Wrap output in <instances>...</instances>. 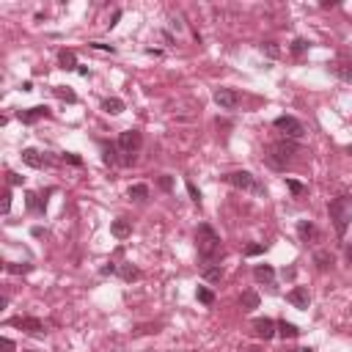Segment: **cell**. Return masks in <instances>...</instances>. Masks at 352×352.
I'll return each mask as SVG.
<instances>
[{
  "label": "cell",
  "instance_id": "1",
  "mask_svg": "<svg viewBox=\"0 0 352 352\" xmlns=\"http://www.w3.org/2000/svg\"><path fill=\"white\" fill-rule=\"evenodd\" d=\"M196 248H198V256H201V261H215L220 256L223 250V242L218 237V231H215L209 223H201V226L196 228Z\"/></svg>",
  "mask_w": 352,
  "mask_h": 352
},
{
  "label": "cell",
  "instance_id": "2",
  "mask_svg": "<svg viewBox=\"0 0 352 352\" xmlns=\"http://www.w3.org/2000/svg\"><path fill=\"white\" fill-rule=\"evenodd\" d=\"M327 215L333 220V228H336L338 237H344L349 228V220H352V198L349 196H338L327 204Z\"/></svg>",
  "mask_w": 352,
  "mask_h": 352
},
{
  "label": "cell",
  "instance_id": "3",
  "mask_svg": "<svg viewBox=\"0 0 352 352\" xmlns=\"http://www.w3.org/2000/svg\"><path fill=\"white\" fill-rule=\"evenodd\" d=\"M297 154V143L295 140H278V143H273L267 149V160H270V165L273 168H286L292 162V157Z\"/></svg>",
  "mask_w": 352,
  "mask_h": 352
},
{
  "label": "cell",
  "instance_id": "4",
  "mask_svg": "<svg viewBox=\"0 0 352 352\" xmlns=\"http://www.w3.org/2000/svg\"><path fill=\"white\" fill-rule=\"evenodd\" d=\"M140 143H143V135H140L138 130H124L119 135V151L124 157H121V162H124V165H130V162H135V151L140 149Z\"/></svg>",
  "mask_w": 352,
  "mask_h": 352
},
{
  "label": "cell",
  "instance_id": "5",
  "mask_svg": "<svg viewBox=\"0 0 352 352\" xmlns=\"http://www.w3.org/2000/svg\"><path fill=\"white\" fill-rule=\"evenodd\" d=\"M223 182H228L231 187H237V190H245V193H256V196H264V187L256 182V176L250 171H231L223 176Z\"/></svg>",
  "mask_w": 352,
  "mask_h": 352
},
{
  "label": "cell",
  "instance_id": "6",
  "mask_svg": "<svg viewBox=\"0 0 352 352\" xmlns=\"http://www.w3.org/2000/svg\"><path fill=\"white\" fill-rule=\"evenodd\" d=\"M273 124H275V130H281L289 140H300L303 135H306V127H303V121H297L295 116H278Z\"/></svg>",
  "mask_w": 352,
  "mask_h": 352
},
{
  "label": "cell",
  "instance_id": "7",
  "mask_svg": "<svg viewBox=\"0 0 352 352\" xmlns=\"http://www.w3.org/2000/svg\"><path fill=\"white\" fill-rule=\"evenodd\" d=\"M215 102L220 110H237L239 108V94L234 88H218L215 91Z\"/></svg>",
  "mask_w": 352,
  "mask_h": 352
},
{
  "label": "cell",
  "instance_id": "8",
  "mask_svg": "<svg viewBox=\"0 0 352 352\" xmlns=\"http://www.w3.org/2000/svg\"><path fill=\"white\" fill-rule=\"evenodd\" d=\"M253 333L264 341H270V338L278 333V322H273L270 316H259V319H253Z\"/></svg>",
  "mask_w": 352,
  "mask_h": 352
},
{
  "label": "cell",
  "instance_id": "9",
  "mask_svg": "<svg viewBox=\"0 0 352 352\" xmlns=\"http://www.w3.org/2000/svg\"><path fill=\"white\" fill-rule=\"evenodd\" d=\"M50 116V108L47 105H39V108H28V110H17V119L22 124H36L39 119H47Z\"/></svg>",
  "mask_w": 352,
  "mask_h": 352
},
{
  "label": "cell",
  "instance_id": "10",
  "mask_svg": "<svg viewBox=\"0 0 352 352\" xmlns=\"http://www.w3.org/2000/svg\"><path fill=\"white\" fill-rule=\"evenodd\" d=\"M11 325L14 327H22V330H28V333H44V322L42 319H36V316H17V319H11Z\"/></svg>",
  "mask_w": 352,
  "mask_h": 352
},
{
  "label": "cell",
  "instance_id": "11",
  "mask_svg": "<svg viewBox=\"0 0 352 352\" xmlns=\"http://www.w3.org/2000/svg\"><path fill=\"white\" fill-rule=\"evenodd\" d=\"M289 303L295 308H300V311H306L311 306V295H308V289L306 286H295V289L289 292Z\"/></svg>",
  "mask_w": 352,
  "mask_h": 352
},
{
  "label": "cell",
  "instance_id": "12",
  "mask_svg": "<svg viewBox=\"0 0 352 352\" xmlns=\"http://www.w3.org/2000/svg\"><path fill=\"white\" fill-rule=\"evenodd\" d=\"M110 234H113L116 239H127V237L132 234V223L124 220V218L113 220V223H110Z\"/></svg>",
  "mask_w": 352,
  "mask_h": 352
},
{
  "label": "cell",
  "instance_id": "13",
  "mask_svg": "<svg viewBox=\"0 0 352 352\" xmlns=\"http://www.w3.org/2000/svg\"><path fill=\"white\" fill-rule=\"evenodd\" d=\"M58 63H61V69H66V72H72V69H80L74 50H61V52H58Z\"/></svg>",
  "mask_w": 352,
  "mask_h": 352
},
{
  "label": "cell",
  "instance_id": "14",
  "mask_svg": "<svg viewBox=\"0 0 352 352\" xmlns=\"http://www.w3.org/2000/svg\"><path fill=\"white\" fill-rule=\"evenodd\" d=\"M25 207L31 209V212H42L47 209V198H42L39 193H25Z\"/></svg>",
  "mask_w": 352,
  "mask_h": 352
},
{
  "label": "cell",
  "instance_id": "15",
  "mask_svg": "<svg viewBox=\"0 0 352 352\" xmlns=\"http://www.w3.org/2000/svg\"><path fill=\"white\" fill-rule=\"evenodd\" d=\"M253 278L259 281V284H273V278H275V270L270 267V264H256V270H253Z\"/></svg>",
  "mask_w": 352,
  "mask_h": 352
},
{
  "label": "cell",
  "instance_id": "16",
  "mask_svg": "<svg viewBox=\"0 0 352 352\" xmlns=\"http://www.w3.org/2000/svg\"><path fill=\"white\" fill-rule=\"evenodd\" d=\"M102 110L110 116H119V113H124V102L119 97H108V99H102Z\"/></svg>",
  "mask_w": 352,
  "mask_h": 352
},
{
  "label": "cell",
  "instance_id": "17",
  "mask_svg": "<svg viewBox=\"0 0 352 352\" xmlns=\"http://www.w3.org/2000/svg\"><path fill=\"white\" fill-rule=\"evenodd\" d=\"M22 162L31 165V168H42L44 165V157L39 154L36 149H22Z\"/></svg>",
  "mask_w": 352,
  "mask_h": 352
},
{
  "label": "cell",
  "instance_id": "18",
  "mask_svg": "<svg viewBox=\"0 0 352 352\" xmlns=\"http://www.w3.org/2000/svg\"><path fill=\"white\" fill-rule=\"evenodd\" d=\"M278 336L281 338H297L300 336V327L292 325V322H286V319H281L278 322Z\"/></svg>",
  "mask_w": 352,
  "mask_h": 352
},
{
  "label": "cell",
  "instance_id": "19",
  "mask_svg": "<svg viewBox=\"0 0 352 352\" xmlns=\"http://www.w3.org/2000/svg\"><path fill=\"white\" fill-rule=\"evenodd\" d=\"M297 234H300L303 242H308L311 237H316V226L311 220H300V223H297Z\"/></svg>",
  "mask_w": 352,
  "mask_h": 352
},
{
  "label": "cell",
  "instance_id": "20",
  "mask_svg": "<svg viewBox=\"0 0 352 352\" xmlns=\"http://www.w3.org/2000/svg\"><path fill=\"white\" fill-rule=\"evenodd\" d=\"M116 154H121L119 146H113V143H105L102 146V160L108 162V165H116V162H119V157H116Z\"/></svg>",
  "mask_w": 352,
  "mask_h": 352
},
{
  "label": "cell",
  "instance_id": "21",
  "mask_svg": "<svg viewBox=\"0 0 352 352\" xmlns=\"http://www.w3.org/2000/svg\"><path fill=\"white\" fill-rule=\"evenodd\" d=\"M314 264H316L319 270L333 267V253H330V250H316V253H314Z\"/></svg>",
  "mask_w": 352,
  "mask_h": 352
},
{
  "label": "cell",
  "instance_id": "22",
  "mask_svg": "<svg viewBox=\"0 0 352 352\" xmlns=\"http://www.w3.org/2000/svg\"><path fill=\"white\" fill-rule=\"evenodd\" d=\"M239 306H242L245 311L259 308V295H256V292H242V297H239Z\"/></svg>",
  "mask_w": 352,
  "mask_h": 352
},
{
  "label": "cell",
  "instance_id": "23",
  "mask_svg": "<svg viewBox=\"0 0 352 352\" xmlns=\"http://www.w3.org/2000/svg\"><path fill=\"white\" fill-rule=\"evenodd\" d=\"M333 72H336V77H341L344 83H352V63L349 61L336 63V66H333Z\"/></svg>",
  "mask_w": 352,
  "mask_h": 352
},
{
  "label": "cell",
  "instance_id": "24",
  "mask_svg": "<svg viewBox=\"0 0 352 352\" xmlns=\"http://www.w3.org/2000/svg\"><path fill=\"white\" fill-rule=\"evenodd\" d=\"M130 198L132 201H146V198H149V185H132L130 187Z\"/></svg>",
  "mask_w": 352,
  "mask_h": 352
},
{
  "label": "cell",
  "instance_id": "25",
  "mask_svg": "<svg viewBox=\"0 0 352 352\" xmlns=\"http://www.w3.org/2000/svg\"><path fill=\"white\" fill-rule=\"evenodd\" d=\"M196 297H198V303H204V306H212V303H215V295L207 289V286H198Z\"/></svg>",
  "mask_w": 352,
  "mask_h": 352
},
{
  "label": "cell",
  "instance_id": "26",
  "mask_svg": "<svg viewBox=\"0 0 352 352\" xmlns=\"http://www.w3.org/2000/svg\"><path fill=\"white\" fill-rule=\"evenodd\" d=\"M52 91H55V97H58V99H63V102H77L74 91H69V88H63V85H55Z\"/></svg>",
  "mask_w": 352,
  "mask_h": 352
},
{
  "label": "cell",
  "instance_id": "27",
  "mask_svg": "<svg viewBox=\"0 0 352 352\" xmlns=\"http://www.w3.org/2000/svg\"><path fill=\"white\" fill-rule=\"evenodd\" d=\"M223 278V270L220 267H207L204 270V281H209V284H218Z\"/></svg>",
  "mask_w": 352,
  "mask_h": 352
},
{
  "label": "cell",
  "instance_id": "28",
  "mask_svg": "<svg viewBox=\"0 0 352 352\" xmlns=\"http://www.w3.org/2000/svg\"><path fill=\"white\" fill-rule=\"evenodd\" d=\"M119 273H121V278H124V281H138V278H140L138 267H132V264H124V267H121Z\"/></svg>",
  "mask_w": 352,
  "mask_h": 352
},
{
  "label": "cell",
  "instance_id": "29",
  "mask_svg": "<svg viewBox=\"0 0 352 352\" xmlns=\"http://www.w3.org/2000/svg\"><path fill=\"white\" fill-rule=\"evenodd\" d=\"M286 187H289L292 196H303V193H306V185H303V182H297V179H286Z\"/></svg>",
  "mask_w": 352,
  "mask_h": 352
},
{
  "label": "cell",
  "instance_id": "30",
  "mask_svg": "<svg viewBox=\"0 0 352 352\" xmlns=\"http://www.w3.org/2000/svg\"><path fill=\"white\" fill-rule=\"evenodd\" d=\"M308 47H311L308 39H295V42H292V52H295V55H303Z\"/></svg>",
  "mask_w": 352,
  "mask_h": 352
},
{
  "label": "cell",
  "instance_id": "31",
  "mask_svg": "<svg viewBox=\"0 0 352 352\" xmlns=\"http://www.w3.org/2000/svg\"><path fill=\"white\" fill-rule=\"evenodd\" d=\"M6 270H9V273H14V275H25V273H31L33 267H31V264H11L9 261V264H6Z\"/></svg>",
  "mask_w": 352,
  "mask_h": 352
},
{
  "label": "cell",
  "instance_id": "32",
  "mask_svg": "<svg viewBox=\"0 0 352 352\" xmlns=\"http://www.w3.org/2000/svg\"><path fill=\"white\" fill-rule=\"evenodd\" d=\"M187 193H190V198H193V201H196V204H201V190H198V187L193 185L190 179H187Z\"/></svg>",
  "mask_w": 352,
  "mask_h": 352
},
{
  "label": "cell",
  "instance_id": "33",
  "mask_svg": "<svg viewBox=\"0 0 352 352\" xmlns=\"http://www.w3.org/2000/svg\"><path fill=\"white\" fill-rule=\"evenodd\" d=\"M261 50L267 52L270 58H278V55H281V50H278V47H275L273 42H264V44H261Z\"/></svg>",
  "mask_w": 352,
  "mask_h": 352
},
{
  "label": "cell",
  "instance_id": "34",
  "mask_svg": "<svg viewBox=\"0 0 352 352\" xmlns=\"http://www.w3.org/2000/svg\"><path fill=\"white\" fill-rule=\"evenodd\" d=\"M88 47H94V50H102V52H116L113 44H102V42H91Z\"/></svg>",
  "mask_w": 352,
  "mask_h": 352
},
{
  "label": "cell",
  "instance_id": "35",
  "mask_svg": "<svg viewBox=\"0 0 352 352\" xmlns=\"http://www.w3.org/2000/svg\"><path fill=\"white\" fill-rule=\"evenodd\" d=\"M160 187H162L165 193H171V190H173V179H171V176H160Z\"/></svg>",
  "mask_w": 352,
  "mask_h": 352
},
{
  "label": "cell",
  "instance_id": "36",
  "mask_svg": "<svg viewBox=\"0 0 352 352\" xmlns=\"http://www.w3.org/2000/svg\"><path fill=\"white\" fill-rule=\"evenodd\" d=\"M259 253H264V245H248L245 248V256H259Z\"/></svg>",
  "mask_w": 352,
  "mask_h": 352
},
{
  "label": "cell",
  "instance_id": "37",
  "mask_svg": "<svg viewBox=\"0 0 352 352\" xmlns=\"http://www.w3.org/2000/svg\"><path fill=\"white\" fill-rule=\"evenodd\" d=\"M63 160L72 162V165H83V160H80L77 154H72V151H63Z\"/></svg>",
  "mask_w": 352,
  "mask_h": 352
},
{
  "label": "cell",
  "instance_id": "38",
  "mask_svg": "<svg viewBox=\"0 0 352 352\" xmlns=\"http://www.w3.org/2000/svg\"><path fill=\"white\" fill-rule=\"evenodd\" d=\"M11 212V190H6L3 193V215H9Z\"/></svg>",
  "mask_w": 352,
  "mask_h": 352
},
{
  "label": "cell",
  "instance_id": "39",
  "mask_svg": "<svg viewBox=\"0 0 352 352\" xmlns=\"http://www.w3.org/2000/svg\"><path fill=\"white\" fill-rule=\"evenodd\" d=\"M25 182V176H20V173H9V185H22Z\"/></svg>",
  "mask_w": 352,
  "mask_h": 352
},
{
  "label": "cell",
  "instance_id": "40",
  "mask_svg": "<svg viewBox=\"0 0 352 352\" xmlns=\"http://www.w3.org/2000/svg\"><path fill=\"white\" fill-rule=\"evenodd\" d=\"M99 273H102V275H113V273H116V264H105Z\"/></svg>",
  "mask_w": 352,
  "mask_h": 352
},
{
  "label": "cell",
  "instance_id": "41",
  "mask_svg": "<svg viewBox=\"0 0 352 352\" xmlns=\"http://www.w3.org/2000/svg\"><path fill=\"white\" fill-rule=\"evenodd\" d=\"M3 352H14V341L11 338H3Z\"/></svg>",
  "mask_w": 352,
  "mask_h": 352
},
{
  "label": "cell",
  "instance_id": "42",
  "mask_svg": "<svg viewBox=\"0 0 352 352\" xmlns=\"http://www.w3.org/2000/svg\"><path fill=\"white\" fill-rule=\"evenodd\" d=\"M322 9H336V0H322Z\"/></svg>",
  "mask_w": 352,
  "mask_h": 352
},
{
  "label": "cell",
  "instance_id": "43",
  "mask_svg": "<svg viewBox=\"0 0 352 352\" xmlns=\"http://www.w3.org/2000/svg\"><path fill=\"white\" fill-rule=\"evenodd\" d=\"M245 352H264V349H261V347H248Z\"/></svg>",
  "mask_w": 352,
  "mask_h": 352
},
{
  "label": "cell",
  "instance_id": "44",
  "mask_svg": "<svg viewBox=\"0 0 352 352\" xmlns=\"http://www.w3.org/2000/svg\"><path fill=\"white\" fill-rule=\"evenodd\" d=\"M347 154H352V143H349V146H347Z\"/></svg>",
  "mask_w": 352,
  "mask_h": 352
},
{
  "label": "cell",
  "instance_id": "45",
  "mask_svg": "<svg viewBox=\"0 0 352 352\" xmlns=\"http://www.w3.org/2000/svg\"><path fill=\"white\" fill-rule=\"evenodd\" d=\"M300 352H314V349H300Z\"/></svg>",
  "mask_w": 352,
  "mask_h": 352
},
{
  "label": "cell",
  "instance_id": "46",
  "mask_svg": "<svg viewBox=\"0 0 352 352\" xmlns=\"http://www.w3.org/2000/svg\"><path fill=\"white\" fill-rule=\"evenodd\" d=\"M28 352H36V349H28Z\"/></svg>",
  "mask_w": 352,
  "mask_h": 352
},
{
  "label": "cell",
  "instance_id": "47",
  "mask_svg": "<svg viewBox=\"0 0 352 352\" xmlns=\"http://www.w3.org/2000/svg\"><path fill=\"white\" fill-rule=\"evenodd\" d=\"M295 352H300V349H295Z\"/></svg>",
  "mask_w": 352,
  "mask_h": 352
},
{
  "label": "cell",
  "instance_id": "48",
  "mask_svg": "<svg viewBox=\"0 0 352 352\" xmlns=\"http://www.w3.org/2000/svg\"><path fill=\"white\" fill-rule=\"evenodd\" d=\"M349 311H352V308H349Z\"/></svg>",
  "mask_w": 352,
  "mask_h": 352
}]
</instances>
